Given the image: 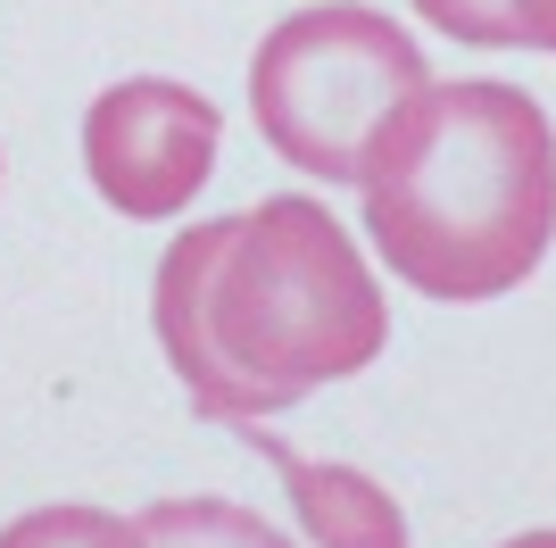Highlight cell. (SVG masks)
<instances>
[{"instance_id": "obj_7", "label": "cell", "mask_w": 556, "mask_h": 548, "mask_svg": "<svg viewBox=\"0 0 556 548\" xmlns=\"http://www.w3.org/2000/svg\"><path fill=\"white\" fill-rule=\"evenodd\" d=\"M134 524L150 548H291L266 515H250L232 499H159V507H141Z\"/></svg>"}, {"instance_id": "obj_5", "label": "cell", "mask_w": 556, "mask_h": 548, "mask_svg": "<svg viewBox=\"0 0 556 548\" xmlns=\"http://www.w3.org/2000/svg\"><path fill=\"white\" fill-rule=\"evenodd\" d=\"M232 433H250V449L266 457L291 490V515L316 548H416L407 540V515L366 465H341V457H300L291 440H275L266 424H232Z\"/></svg>"}, {"instance_id": "obj_6", "label": "cell", "mask_w": 556, "mask_h": 548, "mask_svg": "<svg viewBox=\"0 0 556 548\" xmlns=\"http://www.w3.org/2000/svg\"><path fill=\"white\" fill-rule=\"evenodd\" d=\"M416 17L473 50H556V0H416Z\"/></svg>"}, {"instance_id": "obj_2", "label": "cell", "mask_w": 556, "mask_h": 548, "mask_svg": "<svg viewBox=\"0 0 556 548\" xmlns=\"http://www.w3.org/2000/svg\"><path fill=\"white\" fill-rule=\"evenodd\" d=\"M374 258L416 299L490 308L556 241V134L523 84H424L357 166Z\"/></svg>"}, {"instance_id": "obj_8", "label": "cell", "mask_w": 556, "mask_h": 548, "mask_svg": "<svg viewBox=\"0 0 556 548\" xmlns=\"http://www.w3.org/2000/svg\"><path fill=\"white\" fill-rule=\"evenodd\" d=\"M0 548H150L141 524L109 515V507L59 499V507H25L17 524H0Z\"/></svg>"}, {"instance_id": "obj_9", "label": "cell", "mask_w": 556, "mask_h": 548, "mask_svg": "<svg viewBox=\"0 0 556 548\" xmlns=\"http://www.w3.org/2000/svg\"><path fill=\"white\" fill-rule=\"evenodd\" d=\"M498 548H556V532H515V540H498Z\"/></svg>"}, {"instance_id": "obj_1", "label": "cell", "mask_w": 556, "mask_h": 548, "mask_svg": "<svg viewBox=\"0 0 556 548\" xmlns=\"http://www.w3.org/2000/svg\"><path fill=\"white\" fill-rule=\"evenodd\" d=\"M150 324L184 399L216 424H266L391 349V299L366 250L307 191L175 233L150 283Z\"/></svg>"}, {"instance_id": "obj_3", "label": "cell", "mask_w": 556, "mask_h": 548, "mask_svg": "<svg viewBox=\"0 0 556 548\" xmlns=\"http://www.w3.org/2000/svg\"><path fill=\"white\" fill-rule=\"evenodd\" d=\"M424 84H432L424 42L399 17H382L366 0H316V9H291L257 42L250 116H257V141L291 175L357 183V166L382 141V125Z\"/></svg>"}, {"instance_id": "obj_4", "label": "cell", "mask_w": 556, "mask_h": 548, "mask_svg": "<svg viewBox=\"0 0 556 548\" xmlns=\"http://www.w3.org/2000/svg\"><path fill=\"white\" fill-rule=\"evenodd\" d=\"M225 109L175 75H125L84 109V175L125 225L184 216L191 191L216 175Z\"/></svg>"}]
</instances>
